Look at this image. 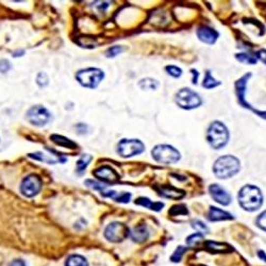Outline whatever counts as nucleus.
<instances>
[{
    "label": "nucleus",
    "mask_w": 266,
    "mask_h": 266,
    "mask_svg": "<svg viewBox=\"0 0 266 266\" xmlns=\"http://www.w3.org/2000/svg\"><path fill=\"white\" fill-rule=\"evenodd\" d=\"M238 203L244 210L254 212L260 209L263 204V195L261 190L255 185H245L238 192Z\"/></svg>",
    "instance_id": "1"
},
{
    "label": "nucleus",
    "mask_w": 266,
    "mask_h": 266,
    "mask_svg": "<svg viewBox=\"0 0 266 266\" xmlns=\"http://www.w3.org/2000/svg\"><path fill=\"white\" fill-rule=\"evenodd\" d=\"M241 163L235 155H223L218 158L213 165V172L219 179H228L239 172Z\"/></svg>",
    "instance_id": "2"
},
{
    "label": "nucleus",
    "mask_w": 266,
    "mask_h": 266,
    "mask_svg": "<svg viewBox=\"0 0 266 266\" xmlns=\"http://www.w3.org/2000/svg\"><path fill=\"white\" fill-rule=\"evenodd\" d=\"M229 136L228 128L222 121H213L210 127L207 128V143H209L213 149H216V150L227 145V143L229 141Z\"/></svg>",
    "instance_id": "3"
},
{
    "label": "nucleus",
    "mask_w": 266,
    "mask_h": 266,
    "mask_svg": "<svg viewBox=\"0 0 266 266\" xmlns=\"http://www.w3.org/2000/svg\"><path fill=\"white\" fill-rule=\"evenodd\" d=\"M105 78V73L99 68L89 67L80 69L76 74V79L83 88L96 89Z\"/></svg>",
    "instance_id": "4"
},
{
    "label": "nucleus",
    "mask_w": 266,
    "mask_h": 266,
    "mask_svg": "<svg viewBox=\"0 0 266 266\" xmlns=\"http://www.w3.org/2000/svg\"><path fill=\"white\" fill-rule=\"evenodd\" d=\"M152 158L162 164H174L181 158L180 152L171 145H157L151 151Z\"/></svg>",
    "instance_id": "5"
},
{
    "label": "nucleus",
    "mask_w": 266,
    "mask_h": 266,
    "mask_svg": "<svg viewBox=\"0 0 266 266\" xmlns=\"http://www.w3.org/2000/svg\"><path fill=\"white\" fill-rule=\"evenodd\" d=\"M175 101L181 109L184 110H193L200 107L201 103H203L200 96L189 88L181 89L176 94Z\"/></svg>",
    "instance_id": "6"
},
{
    "label": "nucleus",
    "mask_w": 266,
    "mask_h": 266,
    "mask_svg": "<svg viewBox=\"0 0 266 266\" xmlns=\"http://www.w3.org/2000/svg\"><path fill=\"white\" fill-rule=\"evenodd\" d=\"M26 118L31 125L35 127H44L51 120L53 115L44 106H33L28 110Z\"/></svg>",
    "instance_id": "7"
},
{
    "label": "nucleus",
    "mask_w": 266,
    "mask_h": 266,
    "mask_svg": "<svg viewBox=\"0 0 266 266\" xmlns=\"http://www.w3.org/2000/svg\"><path fill=\"white\" fill-rule=\"evenodd\" d=\"M144 150L145 145L140 140L124 139L118 144V153L121 158H131L144 152Z\"/></svg>",
    "instance_id": "8"
},
{
    "label": "nucleus",
    "mask_w": 266,
    "mask_h": 266,
    "mask_svg": "<svg viewBox=\"0 0 266 266\" xmlns=\"http://www.w3.org/2000/svg\"><path fill=\"white\" fill-rule=\"evenodd\" d=\"M251 77V74H246L242 78L236 82V96H237V101L239 105L244 107L245 109H248L250 111L256 113L258 116H260L261 118L266 119V111H259V110L252 108L249 103L245 100V94H246V88H247V82L248 79Z\"/></svg>",
    "instance_id": "9"
},
{
    "label": "nucleus",
    "mask_w": 266,
    "mask_h": 266,
    "mask_svg": "<svg viewBox=\"0 0 266 266\" xmlns=\"http://www.w3.org/2000/svg\"><path fill=\"white\" fill-rule=\"evenodd\" d=\"M103 235L109 242L120 243L129 236V228L125 224L114 222L107 226Z\"/></svg>",
    "instance_id": "10"
},
{
    "label": "nucleus",
    "mask_w": 266,
    "mask_h": 266,
    "mask_svg": "<svg viewBox=\"0 0 266 266\" xmlns=\"http://www.w3.org/2000/svg\"><path fill=\"white\" fill-rule=\"evenodd\" d=\"M41 189H42V179L34 174H31L29 176L26 177L23 180L21 187H19L22 195L28 198L36 196L37 194L40 193Z\"/></svg>",
    "instance_id": "11"
},
{
    "label": "nucleus",
    "mask_w": 266,
    "mask_h": 266,
    "mask_svg": "<svg viewBox=\"0 0 266 266\" xmlns=\"http://www.w3.org/2000/svg\"><path fill=\"white\" fill-rule=\"evenodd\" d=\"M94 176L99 179L101 182H106L110 184H115L119 181V175L114 168L110 166H100L93 172Z\"/></svg>",
    "instance_id": "12"
},
{
    "label": "nucleus",
    "mask_w": 266,
    "mask_h": 266,
    "mask_svg": "<svg viewBox=\"0 0 266 266\" xmlns=\"http://www.w3.org/2000/svg\"><path fill=\"white\" fill-rule=\"evenodd\" d=\"M209 191H210V195L217 204L222 206H228L231 204V200H232L231 195L224 189L223 186H220L218 184H212L209 187Z\"/></svg>",
    "instance_id": "13"
},
{
    "label": "nucleus",
    "mask_w": 266,
    "mask_h": 266,
    "mask_svg": "<svg viewBox=\"0 0 266 266\" xmlns=\"http://www.w3.org/2000/svg\"><path fill=\"white\" fill-rule=\"evenodd\" d=\"M157 189L158 193L162 197H165L168 199H173V200H179L181 198H183L185 193L182 190L176 189L172 185H162L160 187H155Z\"/></svg>",
    "instance_id": "14"
},
{
    "label": "nucleus",
    "mask_w": 266,
    "mask_h": 266,
    "mask_svg": "<svg viewBox=\"0 0 266 266\" xmlns=\"http://www.w3.org/2000/svg\"><path fill=\"white\" fill-rule=\"evenodd\" d=\"M218 35L219 34L216 30H214L209 27H200L197 30V36L199 40L209 45L215 43L217 41Z\"/></svg>",
    "instance_id": "15"
},
{
    "label": "nucleus",
    "mask_w": 266,
    "mask_h": 266,
    "mask_svg": "<svg viewBox=\"0 0 266 266\" xmlns=\"http://www.w3.org/2000/svg\"><path fill=\"white\" fill-rule=\"evenodd\" d=\"M209 219L211 222H220V220H229L233 219V216L230 213L226 212L222 209H218L216 207H211L209 211Z\"/></svg>",
    "instance_id": "16"
},
{
    "label": "nucleus",
    "mask_w": 266,
    "mask_h": 266,
    "mask_svg": "<svg viewBox=\"0 0 266 266\" xmlns=\"http://www.w3.org/2000/svg\"><path fill=\"white\" fill-rule=\"evenodd\" d=\"M130 236H131L133 242H136V243L145 242L149 236V232H148L147 227L146 226L135 227V228L132 230V232L130 233Z\"/></svg>",
    "instance_id": "17"
},
{
    "label": "nucleus",
    "mask_w": 266,
    "mask_h": 266,
    "mask_svg": "<svg viewBox=\"0 0 266 266\" xmlns=\"http://www.w3.org/2000/svg\"><path fill=\"white\" fill-rule=\"evenodd\" d=\"M101 195L103 197H109L113 200H115L116 203H120V204H128L131 199V194L130 193H120L118 194L115 191H105Z\"/></svg>",
    "instance_id": "18"
},
{
    "label": "nucleus",
    "mask_w": 266,
    "mask_h": 266,
    "mask_svg": "<svg viewBox=\"0 0 266 266\" xmlns=\"http://www.w3.org/2000/svg\"><path fill=\"white\" fill-rule=\"evenodd\" d=\"M206 249H207L214 254H219V252H230L232 250V247L230 245L226 243H218V242H213V241H207L205 244Z\"/></svg>",
    "instance_id": "19"
},
{
    "label": "nucleus",
    "mask_w": 266,
    "mask_h": 266,
    "mask_svg": "<svg viewBox=\"0 0 266 266\" xmlns=\"http://www.w3.org/2000/svg\"><path fill=\"white\" fill-rule=\"evenodd\" d=\"M50 140L53 141L55 144H57L58 146L60 147H64V148H68V149H76L78 147V145L74 141H71L70 139L65 138V136L63 135H59V134H53L50 136Z\"/></svg>",
    "instance_id": "20"
},
{
    "label": "nucleus",
    "mask_w": 266,
    "mask_h": 266,
    "mask_svg": "<svg viewBox=\"0 0 266 266\" xmlns=\"http://www.w3.org/2000/svg\"><path fill=\"white\" fill-rule=\"evenodd\" d=\"M135 205H139L142 207H145L147 209H150L152 211H161L162 207H164V204L162 203H152V201L147 197H140L135 200Z\"/></svg>",
    "instance_id": "21"
},
{
    "label": "nucleus",
    "mask_w": 266,
    "mask_h": 266,
    "mask_svg": "<svg viewBox=\"0 0 266 266\" xmlns=\"http://www.w3.org/2000/svg\"><path fill=\"white\" fill-rule=\"evenodd\" d=\"M65 266H89L87 259L80 255H71L66 259Z\"/></svg>",
    "instance_id": "22"
},
{
    "label": "nucleus",
    "mask_w": 266,
    "mask_h": 266,
    "mask_svg": "<svg viewBox=\"0 0 266 266\" xmlns=\"http://www.w3.org/2000/svg\"><path fill=\"white\" fill-rule=\"evenodd\" d=\"M92 162V155L90 154H82L77 161V172L79 174H83V172L87 170L88 165Z\"/></svg>",
    "instance_id": "23"
},
{
    "label": "nucleus",
    "mask_w": 266,
    "mask_h": 266,
    "mask_svg": "<svg viewBox=\"0 0 266 266\" xmlns=\"http://www.w3.org/2000/svg\"><path fill=\"white\" fill-rule=\"evenodd\" d=\"M222 84V82L217 81L215 78H214L212 75H211V71L207 70L206 73V77H205V80L203 82V87L207 89H214L216 88L218 86H220Z\"/></svg>",
    "instance_id": "24"
},
{
    "label": "nucleus",
    "mask_w": 266,
    "mask_h": 266,
    "mask_svg": "<svg viewBox=\"0 0 266 266\" xmlns=\"http://www.w3.org/2000/svg\"><path fill=\"white\" fill-rule=\"evenodd\" d=\"M139 87L142 89H157L159 88V82L152 78H145L139 82Z\"/></svg>",
    "instance_id": "25"
},
{
    "label": "nucleus",
    "mask_w": 266,
    "mask_h": 266,
    "mask_svg": "<svg viewBox=\"0 0 266 266\" xmlns=\"http://www.w3.org/2000/svg\"><path fill=\"white\" fill-rule=\"evenodd\" d=\"M29 157L32 159H34L36 161L43 162V163H47V164H56L57 160H55L53 157H49V155L44 154L43 152H34V153H30Z\"/></svg>",
    "instance_id": "26"
},
{
    "label": "nucleus",
    "mask_w": 266,
    "mask_h": 266,
    "mask_svg": "<svg viewBox=\"0 0 266 266\" xmlns=\"http://www.w3.org/2000/svg\"><path fill=\"white\" fill-rule=\"evenodd\" d=\"M236 59L238 62L245 63V64H249V65H254V64L257 63V58L249 56L247 54H237L236 56Z\"/></svg>",
    "instance_id": "27"
},
{
    "label": "nucleus",
    "mask_w": 266,
    "mask_h": 266,
    "mask_svg": "<svg viewBox=\"0 0 266 266\" xmlns=\"http://www.w3.org/2000/svg\"><path fill=\"white\" fill-rule=\"evenodd\" d=\"M204 238H205L204 235H201V233H195V235H192L186 238V243L187 245L191 246V247H193V246L198 245V243L203 241Z\"/></svg>",
    "instance_id": "28"
},
{
    "label": "nucleus",
    "mask_w": 266,
    "mask_h": 266,
    "mask_svg": "<svg viewBox=\"0 0 266 266\" xmlns=\"http://www.w3.org/2000/svg\"><path fill=\"white\" fill-rule=\"evenodd\" d=\"M84 183H86L87 186L90 187V189H93V190H95V191H98V192H100L101 194L106 191V186L103 185L102 183H100V182H97V181H94V180L89 179V180H87Z\"/></svg>",
    "instance_id": "29"
},
{
    "label": "nucleus",
    "mask_w": 266,
    "mask_h": 266,
    "mask_svg": "<svg viewBox=\"0 0 266 266\" xmlns=\"http://www.w3.org/2000/svg\"><path fill=\"white\" fill-rule=\"evenodd\" d=\"M36 83L40 88L47 87L48 83H49L48 75L46 73H44V71H42V73H38V75L36 77Z\"/></svg>",
    "instance_id": "30"
},
{
    "label": "nucleus",
    "mask_w": 266,
    "mask_h": 266,
    "mask_svg": "<svg viewBox=\"0 0 266 266\" xmlns=\"http://www.w3.org/2000/svg\"><path fill=\"white\" fill-rule=\"evenodd\" d=\"M192 227H193L194 229H196L197 231H199V233H201V235H204V233L209 232V229H207V227L203 222H200V220H193V222H192Z\"/></svg>",
    "instance_id": "31"
},
{
    "label": "nucleus",
    "mask_w": 266,
    "mask_h": 266,
    "mask_svg": "<svg viewBox=\"0 0 266 266\" xmlns=\"http://www.w3.org/2000/svg\"><path fill=\"white\" fill-rule=\"evenodd\" d=\"M124 50H125V49H124V47H122V46H113V47L109 48V49L107 50L106 55H107L108 58H114V57H116V56L120 55L121 53H124Z\"/></svg>",
    "instance_id": "32"
},
{
    "label": "nucleus",
    "mask_w": 266,
    "mask_h": 266,
    "mask_svg": "<svg viewBox=\"0 0 266 266\" xmlns=\"http://www.w3.org/2000/svg\"><path fill=\"white\" fill-rule=\"evenodd\" d=\"M166 71L168 73V75H171L174 78H179L182 75V69L179 68L178 66H174V65H170L165 67Z\"/></svg>",
    "instance_id": "33"
},
{
    "label": "nucleus",
    "mask_w": 266,
    "mask_h": 266,
    "mask_svg": "<svg viewBox=\"0 0 266 266\" xmlns=\"http://www.w3.org/2000/svg\"><path fill=\"white\" fill-rule=\"evenodd\" d=\"M257 226L259 228L266 231V211L261 213L257 219Z\"/></svg>",
    "instance_id": "34"
},
{
    "label": "nucleus",
    "mask_w": 266,
    "mask_h": 266,
    "mask_svg": "<svg viewBox=\"0 0 266 266\" xmlns=\"http://www.w3.org/2000/svg\"><path fill=\"white\" fill-rule=\"evenodd\" d=\"M184 251H185V247H182V246L178 247L177 250L175 251V254L172 256V261L179 262L181 260V258H182Z\"/></svg>",
    "instance_id": "35"
},
{
    "label": "nucleus",
    "mask_w": 266,
    "mask_h": 266,
    "mask_svg": "<svg viewBox=\"0 0 266 266\" xmlns=\"http://www.w3.org/2000/svg\"><path fill=\"white\" fill-rule=\"evenodd\" d=\"M10 69H11V64L8 60H5V59L0 60V71H1V73L5 74L6 71H9Z\"/></svg>",
    "instance_id": "36"
},
{
    "label": "nucleus",
    "mask_w": 266,
    "mask_h": 266,
    "mask_svg": "<svg viewBox=\"0 0 266 266\" xmlns=\"http://www.w3.org/2000/svg\"><path fill=\"white\" fill-rule=\"evenodd\" d=\"M257 57H258V59L260 60L261 62L266 64V49L259 50L257 53Z\"/></svg>",
    "instance_id": "37"
},
{
    "label": "nucleus",
    "mask_w": 266,
    "mask_h": 266,
    "mask_svg": "<svg viewBox=\"0 0 266 266\" xmlns=\"http://www.w3.org/2000/svg\"><path fill=\"white\" fill-rule=\"evenodd\" d=\"M191 71H192V74H193V76H194V78H193V84H197L198 76H199V74H198V71H197L196 69H192Z\"/></svg>",
    "instance_id": "38"
},
{
    "label": "nucleus",
    "mask_w": 266,
    "mask_h": 266,
    "mask_svg": "<svg viewBox=\"0 0 266 266\" xmlns=\"http://www.w3.org/2000/svg\"><path fill=\"white\" fill-rule=\"evenodd\" d=\"M10 266H26V263L23 260H14L11 262Z\"/></svg>",
    "instance_id": "39"
},
{
    "label": "nucleus",
    "mask_w": 266,
    "mask_h": 266,
    "mask_svg": "<svg viewBox=\"0 0 266 266\" xmlns=\"http://www.w3.org/2000/svg\"><path fill=\"white\" fill-rule=\"evenodd\" d=\"M259 257L262 258V259H265V261H266V256H265V254H263V251H259Z\"/></svg>",
    "instance_id": "40"
}]
</instances>
